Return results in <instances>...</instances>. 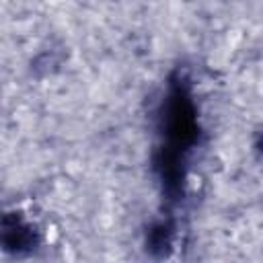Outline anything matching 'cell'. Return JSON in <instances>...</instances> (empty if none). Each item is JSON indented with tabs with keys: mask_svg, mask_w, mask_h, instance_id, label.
<instances>
[{
	"mask_svg": "<svg viewBox=\"0 0 263 263\" xmlns=\"http://www.w3.org/2000/svg\"><path fill=\"white\" fill-rule=\"evenodd\" d=\"M173 245V224L166 220H160L150 226L146 236V249L154 257H164L171 251Z\"/></svg>",
	"mask_w": 263,
	"mask_h": 263,
	"instance_id": "3",
	"label": "cell"
},
{
	"mask_svg": "<svg viewBox=\"0 0 263 263\" xmlns=\"http://www.w3.org/2000/svg\"><path fill=\"white\" fill-rule=\"evenodd\" d=\"M257 148L263 152V134H261V138H259V142H257Z\"/></svg>",
	"mask_w": 263,
	"mask_h": 263,
	"instance_id": "4",
	"label": "cell"
},
{
	"mask_svg": "<svg viewBox=\"0 0 263 263\" xmlns=\"http://www.w3.org/2000/svg\"><path fill=\"white\" fill-rule=\"evenodd\" d=\"M2 240L6 251L14 253V255H23L35 249L37 245V232L35 228L25 222L21 216H6L4 224H2Z\"/></svg>",
	"mask_w": 263,
	"mask_h": 263,
	"instance_id": "2",
	"label": "cell"
},
{
	"mask_svg": "<svg viewBox=\"0 0 263 263\" xmlns=\"http://www.w3.org/2000/svg\"><path fill=\"white\" fill-rule=\"evenodd\" d=\"M164 150L177 156H183V152L189 150L197 140L195 107L181 76L171 82L168 99L164 103Z\"/></svg>",
	"mask_w": 263,
	"mask_h": 263,
	"instance_id": "1",
	"label": "cell"
}]
</instances>
